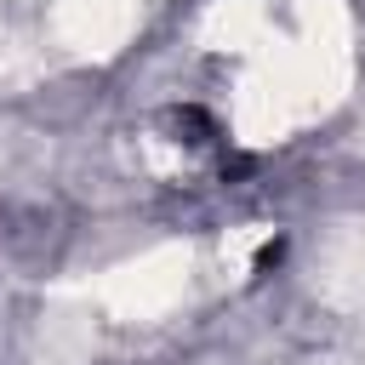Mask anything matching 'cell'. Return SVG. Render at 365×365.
Returning a JSON list of instances; mask_svg holds the SVG:
<instances>
[{"instance_id": "obj_1", "label": "cell", "mask_w": 365, "mask_h": 365, "mask_svg": "<svg viewBox=\"0 0 365 365\" xmlns=\"http://www.w3.org/2000/svg\"><path fill=\"white\" fill-rule=\"evenodd\" d=\"M279 251H285V240H268V245L257 251V274H262V268H274V262H279Z\"/></svg>"}]
</instances>
